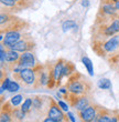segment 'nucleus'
<instances>
[{"mask_svg":"<svg viewBox=\"0 0 119 122\" xmlns=\"http://www.w3.org/2000/svg\"><path fill=\"white\" fill-rule=\"evenodd\" d=\"M26 1H28V2H30V3H32V2H33V0H26Z\"/></svg>","mask_w":119,"mask_h":122,"instance_id":"c85d7f7f","label":"nucleus"},{"mask_svg":"<svg viewBox=\"0 0 119 122\" xmlns=\"http://www.w3.org/2000/svg\"><path fill=\"white\" fill-rule=\"evenodd\" d=\"M118 18H119V17H118Z\"/></svg>","mask_w":119,"mask_h":122,"instance_id":"c756f323","label":"nucleus"},{"mask_svg":"<svg viewBox=\"0 0 119 122\" xmlns=\"http://www.w3.org/2000/svg\"><path fill=\"white\" fill-rule=\"evenodd\" d=\"M57 103H58V106L61 107V109L63 110V111H65V112H68V106L66 104V103L63 102L62 100H60V101H58Z\"/></svg>","mask_w":119,"mask_h":122,"instance_id":"5701e85b","label":"nucleus"},{"mask_svg":"<svg viewBox=\"0 0 119 122\" xmlns=\"http://www.w3.org/2000/svg\"><path fill=\"white\" fill-rule=\"evenodd\" d=\"M51 102H52V104L48 111V117H50V118L56 120V121H58V122H63L65 120L63 110H62L61 108H58V107H60L58 103H56L52 99H51Z\"/></svg>","mask_w":119,"mask_h":122,"instance_id":"0eeeda50","label":"nucleus"},{"mask_svg":"<svg viewBox=\"0 0 119 122\" xmlns=\"http://www.w3.org/2000/svg\"><path fill=\"white\" fill-rule=\"evenodd\" d=\"M43 122H58V121H56V120H54V119H52V118H50V117H48V118H45V119L43 120Z\"/></svg>","mask_w":119,"mask_h":122,"instance_id":"a878e982","label":"nucleus"},{"mask_svg":"<svg viewBox=\"0 0 119 122\" xmlns=\"http://www.w3.org/2000/svg\"><path fill=\"white\" fill-rule=\"evenodd\" d=\"M2 35V33H1ZM23 37L22 31H9L3 35V39L1 40V45L6 47V49H10L14 43L21 40Z\"/></svg>","mask_w":119,"mask_h":122,"instance_id":"39448f33","label":"nucleus"},{"mask_svg":"<svg viewBox=\"0 0 119 122\" xmlns=\"http://www.w3.org/2000/svg\"><path fill=\"white\" fill-rule=\"evenodd\" d=\"M12 112H13V110L2 108V110H1V117H0V122H11L12 121V116H13Z\"/></svg>","mask_w":119,"mask_h":122,"instance_id":"f8f14e48","label":"nucleus"},{"mask_svg":"<svg viewBox=\"0 0 119 122\" xmlns=\"http://www.w3.org/2000/svg\"><path fill=\"white\" fill-rule=\"evenodd\" d=\"M13 77L26 86H33L36 82L35 70L33 68H24L19 73H13Z\"/></svg>","mask_w":119,"mask_h":122,"instance_id":"7ed1b4c3","label":"nucleus"},{"mask_svg":"<svg viewBox=\"0 0 119 122\" xmlns=\"http://www.w3.org/2000/svg\"><path fill=\"white\" fill-rule=\"evenodd\" d=\"M32 106H33V100L31 99V98H28V99H26V101L23 102L22 107H21V110H22L24 113H26L30 111V109L32 108Z\"/></svg>","mask_w":119,"mask_h":122,"instance_id":"dca6fc26","label":"nucleus"},{"mask_svg":"<svg viewBox=\"0 0 119 122\" xmlns=\"http://www.w3.org/2000/svg\"><path fill=\"white\" fill-rule=\"evenodd\" d=\"M77 25L75 21L73 20H67V21H65L63 25H62V28H63V31H67V30H71L72 28H76Z\"/></svg>","mask_w":119,"mask_h":122,"instance_id":"f3484780","label":"nucleus"},{"mask_svg":"<svg viewBox=\"0 0 119 122\" xmlns=\"http://www.w3.org/2000/svg\"><path fill=\"white\" fill-rule=\"evenodd\" d=\"M19 89H20L19 83L16 82V81H11L9 83V86H8L7 90L9 91V92H17V91H19Z\"/></svg>","mask_w":119,"mask_h":122,"instance_id":"6ab92c4d","label":"nucleus"},{"mask_svg":"<svg viewBox=\"0 0 119 122\" xmlns=\"http://www.w3.org/2000/svg\"><path fill=\"white\" fill-rule=\"evenodd\" d=\"M10 82H11V81H10L8 78H6V79H3L2 80V84H1V94L3 93V91L8 89V86H9Z\"/></svg>","mask_w":119,"mask_h":122,"instance_id":"412c9836","label":"nucleus"},{"mask_svg":"<svg viewBox=\"0 0 119 122\" xmlns=\"http://www.w3.org/2000/svg\"><path fill=\"white\" fill-rule=\"evenodd\" d=\"M67 117H68V119L71 120V122H76V120H75V118H74V116H73V113H72V112H70V111H68V112H67Z\"/></svg>","mask_w":119,"mask_h":122,"instance_id":"b1692460","label":"nucleus"},{"mask_svg":"<svg viewBox=\"0 0 119 122\" xmlns=\"http://www.w3.org/2000/svg\"><path fill=\"white\" fill-rule=\"evenodd\" d=\"M101 1H103V3H113V5H115L118 0H101Z\"/></svg>","mask_w":119,"mask_h":122,"instance_id":"393cba45","label":"nucleus"},{"mask_svg":"<svg viewBox=\"0 0 119 122\" xmlns=\"http://www.w3.org/2000/svg\"><path fill=\"white\" fill-rule=\"evenodd\" d=\"M99 89H103V90H107V89H110L111 88V82L108 79H100L97 83Z\"/></svg>","mask_w":119,"mask_h":122,"instance_id":"2eb2a0df","label":"nucleus"},{"mask_svg":"<svg viewBox=\"0 0 119 122\" xmlns=\"http://www.w3.org/2000/svg\"><path fill=\"white\" fill-rule=\"evenodd\" d=\"M82 62H83V64L85 66V68L87 69L88 73H89L90 76H93V74H94V70H93V63H92L90 59L87 58V57H83V58H82Z\"/></svg>","mask_w":119,"mask_h":122,"instance_id":"4468645a","label":"nucleus"},{"mask_svg":"<svg viewBox=\"0 0 119 122\" xmlns=\"http://www.w3.org/2000/svg\"><path fill=\"white\" fill-rule=\"evenodd\" d=\"M97 108L93 106H88L86 109L79 111V118L83 122H93L97 116Z\"/></svg>","mask_w":119,"mask_h":122,"instance_id":"6e6552de","label":"nucleus"},{"mask_svg":"<svg viewBox=\"0 0 119 122\" xmlns=\"http://www.w3.org/2000/svg\"><path fill=\"white\" fill-rule=\"evenodd\" d=\"M67 90L70 93L75 96H86V93L89 90V84L86 79H83V77L76 72L70 78V81L67 83Z\"/></svg>","mask_w":119,"mask_h":122,"instance_id":"f03ea898","label":"nucleus"},{"mask_svg":"<svg viewBox=\"0 0 119 122\" xmlns=\"http://www.w3.org/2000/svg\"><path fill=\"white\" fill-rule=\"evenodd\" d=\"M34 47H35V43L32 40V38L30 36H24V33H23L22 39L19 40L17 43H14L10 49H13V50L19 52H26V51H32Z\"/></svg>","mask_w":119,"mask_h":122,"instance_id":"20e7f679","label":"nucleus"},{"mask_svg":"<svg viewBox=\"0 0 119 122\" xmlns=\"http://www.w3.org/2000/svg\"><path fill=\"white\" fill-rule=\"evenodd\" d=\"M72 72H75V67L72 62H68V61H65L64 67H63V71H62V76L61 79L63 77H66V76H70Z\"/></svg>","mask_w":119,"mask_h":122,"instance_id":"ddd939ff","label":"nucleus"},{"mask_svg":"<svg viewBox=\"0 0 119 122\" xmlns=\"http://www.w3.org/2000/svg\"><path fill=\"white\" fill-rule=\"evenodd\" d=\"M64 63H65V60L61 59V60H58L57 62L54 64V67H53V76H54V79H55V81H56V83H60Z\"/></svg>","mask_w":119,"mask_h":122,"instance_id":"9d476101","label":"nucleus"},{"mask_svg":"<svg viewBox=\"0 0 119 122\" xmlns=\"http://www.w3.org/2000/svg\"><path fill=\"white\" fill-rule=\"evenodd\" d=\"M88 106H89V100H88V98H87L86 96H80L77 99V101L75 102L74 108H75V110H77L78 112H79L82 110L86 109Z\"/></svg>","mask_w":119,"mask_h":122,"instance_id":"9b49d317","label":"nucleus"},{"mask_svg":"<svg viewBox=\"0 0 119 122\" xmlns=\"http://www.w3.org/2000/svg\"><path fill=\"white\" fill-rule=\"evenodd\" d=\"M18 64L22 69H24V68H34L36 66L35 57L31 51L22 52V55L20 56V59L18 61Z\"/></svg>","mask_w":119,"mask_h":122,"instance_id":"423d86ee","label":"nucleus"},{"mask_svg":"<svg viewBox=\"0 0 119 122\" xmlns=\"http://www.w3.org/2000/svg\"><path fill=\"white\" fill-rule=\"evenodd\" d=\"M0 25H1V33L4 35L9 31H23L29 27V23L23 19L16 17L13 13L1 12L0 16Z\"/></svg>","mask_w":119,"mask_h":122,"instance_id":"f257e3e1","label":"nucleus"},{"mask_svg":"<svg viewBox=\"0 0 119 122\" xmlns=\"http://www.w3.org/2000/svg\"><path fill=\"white\" fill-rule=\"evenodd\" d=\"M22 99H23V97L21 96V94H17V96L12 97V98L10 99V104L12 107H18L20 103L22 102Z\"/></svg>","mask_w":119,"mask_h":122,"instance_id":"a211bd4d","label":"nucleus"},{"mask_svg":"<svg viewBox=\"0 0 119 122\" xmlns=\"http://www.w3.org/2000/svg\"><path fill=\"white\" fill-rule=\"evenodd\" d=\"M20 53L19 51H16L13 49H7L6 50V57H4V61L8 64H16L18 63V61L20 59Z\"/></svg>","mask_w":119,"mask_h":122,"instance_id":"1a4fd4ad","label":"nucleus"},{"mask_svg":"<svg viewBox=\"0 0 119 122\" xmlns=\"http://www.w3.org/2000/svg\"><path fill=\"white\" fill-rule=\"evenodd\" d=\"M110 26H111V28L114 29V31L116 32V33H118L119 32V18H115V19L110 22Z\"/></svg>","mask_w":119,"mask_h":122,"instance_id":"aec40b11","label":"nucleus"},{"mask_svg":"<svg viewBox=\"0 0 119 122\" xmlns=\"http://www.w3.org/2000/svg\"><path fill=\"white\" fill-rule=\"evenodd\" d=\"M89 2H88V0H83V6L84 7H88Z\"/></svg>","mask_w":119,"mask_h":122,"instance_id":"cd10ccee","label":"nucleus"},{"mask_svg":"<svg viewBox=\"0 0 119 122\" xmlns=\"http://www.w3.org/2000/svg\"><path fill=\"white\" fill-rule=\"evenodd\" d=\"M110 122H118V118H117L116 116L111 117V118H110Z\"/></svg>","mask_w":119,"mask_h":122,"instance_id":"bb28decb","label":"nucleus"},{"mask_svg":"<svg viewBox=\"0 0 119 122\" xmlns=\"http://www.w3.org/2000/svg\"><path fill=\"white\" fill-rule=\"evenodd\" d=\"M33 106L35 109H40L42 107V100L40 99L39 97H36L35 99H33Z\"/></svg>","mask_w":119,"mask_h":122,"instance_id":"4be33fe9","label":"nucleus"}]
</instances>
